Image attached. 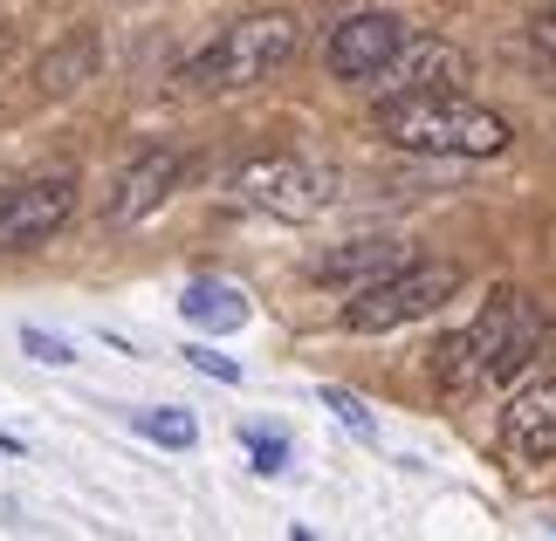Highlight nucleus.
<instances>
[{"label": "nucleus", "instance_id": "7ed1b4c3", "mask_svg": "<svg viewBox=\"0 0 556 541\" xmlns=\"http://www.w3.org/2000/svg\"><path fill=\"white\" fill-rule=\"evenodd\" d=\"M460 288V268H440V261H405L399 274L365 281L351 301H344V322L357 336H384V330H405V322L433 315L440 301H454Z\"/></svg>", "mask_w": 556, "mask_h": 541}, {"label": "nucleus", "instance_id": "ddd939ff", "mask_svg": "<svg viewBox=\"0 0 556 541\" xmlns=\"http://www.w3.org/2000/svg\"><path fill=\"white\" fill-rule=\"evenodd\" d=\"M90 76H97V41H90V35H62L55 49L35 62L41 96H70V90H83Z\"/></svg>", "mask_w": 556, "mask_h": 541}, {"label": "nucleus", "instance_id": "423d86ee", "mask_svg": "<svg viewBox=\"0 0 556 541\" xmlns=\"http://www.w3.org/2000/svg\"><path fill=\"white\" fill-rule=\"evenodd\" d=\"M399 41H405V21H399V14H384V8L344 14V21L330 28V41H324V69H330L337 82H371L384 62L399 55Z\"/></svg>", "mask_w": 556, "mask_h": 541}, {"label": "nucleus", "instance_id": "1a4fd4ad", "mask_svg": "<svg viewBox=\"0 0 556 541\" xmlns=\"http://www.w3.org/2000/svg\"><path fill=\"white\" fill-rule=\"evenodd\" d=\"M179 171H186L179 151H165V144L138 151V158L124 165L117 192H111V227H131V220H144V212H159V206L179 192Z\"/></svg>", "mask_w": 556, "mask_h": 541}, {"label": "nucleus", "instance_id": "9b49d317", "mask_svg": "<svg viewBox=\"0 0 556 541\" xmlns=\"http://www.w3.org/2000/svg\"><path fill=\"white\" fill-rule=\"evenodd\" d=\"M413 254H405L399 241H351V247H330L309 261V281H324V288H365V281H384L399 274Z\"/></svg>", "mask_w": 556, "mask_h": 541}, {"label": "nucleus", "instance_id": "f03ea898", "mask_svg": "<svg viewBox=\"0 0 556 541\" xmlns=\"http://www.w3.org/2000/svg\"><path fill=\"white\" fill-rule=\"evenodd\" d=\"M303 49V21L289 8H262V14H241L227 21L220 35L206 41L192 62H179V90L192 96H227V90H254V82H268L282 62H295Z\"/></svg>", "mask_w": 556, "mask_h": 541}, {"label": "nucleus", "instance_id": "aec40b11", "mask_svg": "<svg viewBox=\"0 0 556 541\" xmlns=\"http://www.w3.org/2000/svg\"><path fill=\"white\" fill-rule=\"evenodd\" d=\"M8 192H14V179H8V171H0V206H8Z\"/></svg>", "mask_w": 556, "mask_h": 541}, {"label": "nucleus", "instance_id": "f257e3e1", "mask_svg": "<svg viewBox=\"0 0 556 541\" xmlns=\"http://www.w3.org/2000/svg\"><path fill=\"white\" fill-rule=\"evenodd\" d=\"M378 131L399 151L426 158H502L508 151V117L475 103L467 90H392L378 103Z\"/></svg>", "mask_w": 556, "mask_h": 541}, {"label": "nucleus", "instance_id": "f8f14e48", "mask_svg": "<svg viewBox=\"0 0 556 541\" xmlns=\"http://www.w3.org/2000/svg\"><path fill=\"white\" fill-rule=\"evenodd\" d=\"M179 315L192 322V330H241V322L254 315V301L241 281H220V274H192L179 288Z\"/></svg>", "mask_w": 556, "mask_h": 541}, {"label": "nucleus", "instance_id": "39448f33", "mask_svg": "<svg viewBox=\"0 0 556 541\" xmlns=\"http://www.w3.org/2000/svg\"><path fill=\"white\" fill-rule=\"evenodd\" d=\"M233 199L268 212V220H309L330 206V179L303 158H254L233 171Z\"/></svg>", "mask_w": 556, "mask_h": 541}, {"label": "nucleus", "instance_id": "0eeeda50", "mask_svg": "<svg viewBox=\"0 0 556 541\" xmlns=\"http://www.w3.org/2000/svg\"><path fill=\"white\" fill-rule=\"evenodd\" d=\"M76 212V185L70 179H35L14 185L8 206H0V254H35L41 241H55Z\"/></svg>", "mask_w": 556, "mask_h": 541}, {"label": "nucleus", "instance_id": "9d476101", "mask_svg": "<svg viewBox=\"0 0 556 541\" xmlns=\"http://www.w3.org/2000/svg\"><path fill=\"white\" fill-rule=\"evenodd\" d=\"M502 439L522 466H549L556 460V377L549 384H529V391L508 398L502 411Z\"/></svg>", "mask_w": 556, "mask_h": 541}, {"label": "nucleus", "instance_id": "4468645a", "mask_svg": "<svg viewBox=\"0 0 556 541\" xmlns=\"http://www.w3.org/2000/svg\"><path fill=\"white\" fill-rule=\"evenodd\" d=\"M131 425L144 431L152 446H173L186 452L192 439H200V425H192V411H173V404H152V411H131Z\"/></svg>", "mask_w": 556, "mask_h": 541}, {"label": "nucleus", "instance_id": "f3484780", "mask_svg": "<svg viewBox=\"0 0 556 541\" xmlns=\"http://www.w3.org/2000/svg\"><path fill=\"white\" fill-rule=\"evenodd\" d=\"M21 350H28L35 363H49V371H70V363H76V343H62V336H49V330H35V322L21 330Z\"/></svg>", "mask_w": 556, "mask_h": 541}, {"label": "nucleus", "instance_id": "6e6552de", "mask_svg": "<svg viewBox=\"0 0 556 541\" xmlns=\"http://www.w3.org/2000/svg\"><path fill=\"white\" fill-rule=\"evenodd\" d=\"M467 76H475V62H467L454 41H440V35H405L399 55L384 62L371 82H384V90H467Z\"/></svg>", "mask_w": 556, "mask_h": 541}, {"label": "nucleus", "instance_id": "6ab92c4d", "mask_svg": "<svg viewBox=\"0 0 556 541\" xmlns=\"http://www.w3.org/2000/svg\"><path fill=\"white\" fill-rule=\"evenodd\" d=\"M529 41H536L543 55H556V8H543L536 21H529Z\"/></svg>", "mask_w": 556, "mask_h": 541}, {"label": "nucleus", "instance_id": "20e7f679", "mask_svg": "<svg viewBox=\"0 0 556 541\" xmlns=\"http://www.w3.org/2000/svg\"><path fill=\"white\" fill-rule=\"evenodd\" d=\"M467 350H475L481 377H516L522 363H536V350H543V309L522 288H495L488 309L467 322Z\"/></svg>", "mask_w": 556, "mask_h": 541}, {"label": "nucleus", "instance_id": "dca6fc26", "mask_svg": "<svg viewBox=\"0 0 556 541\" xmlns=\"http://www.w3.org/2000/svg\"><path fill=\"white\" fill-rule=\"evenodd\" d=\"M241 446L254 452V473H282L289 466V439L268 431V425H241Z\"/></svg>", "mask_w": 556, "mask_h": 541}, {"label": "nucleus", "instance_id": "a211bd4d", "mask_svg": "<svg viewBox=\"0 0 556 541\" xmlns=\"http://www.w3.org/2000/svg\"><path fill=\"white\" fill-rule=\"evenodd\" d=\"M186 363H192L200 377H213V384H241V363L220 357V350H206V343H186Z\"/></svg>", "mask_w": 556, "mask_h": 541}, {"label": "nucleus", "instance_id": "2eb2a0df", "mask_svg": "<svg viewBox=\"0 0 556 541\" xmlns=\"http://www.w3.org/2000/svg\"><path fill=\"white\" fill-rule=\"evenodd\" d=\"M324 404L337 411V425H344V431H357V439H378V418H371V404L365 398H357V391H344V384H324Z\"/></svg>", "mask_w": 556, "mask_h": 541}]
</instances>
